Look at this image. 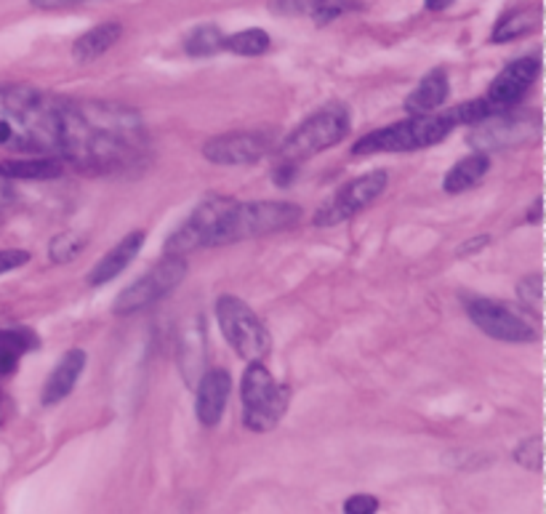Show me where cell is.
Listing matches in <instances>:
<instances>
[{
	"label": "cell",
	"mask_w": 546,
	"mask_h": 514,
	"mask_svg": "<svg viewBox=\"0 0 546 514\" xmlns=\"http://www.w3.org/2000/svg\"><path fill=\"white\" fill-rule=\"evenodd\" d=\"M187 274V262L184 256H166L160 259L152 270L141 274L139 280H134L112 304V312L120 317L137 314L141 309H149L152 304H158L160 299H166L173 288L184 280Z\"/></svg>",
	"instance_id": "ba28073f"
},
{
	"label": "cell",
	"mask_w": 546,
	"mask_h": 514,
	"mask_svg": "<svg viewBox=\"0 0 546 514\" xmlns=\"http://www.w3.org/2000/svg\"><path fill=\"white\" fill-rule=\"evenodd\" d=\"M230 203H232V198H219V195L205 198L203 203L190 213V219L166 241V253L184 256V253H192V251H201V248H211L213 227Z\"/></svg>",
	"instance_id": "7c38bea8"
},
{
	"label": "cell",
	"mask_w": 546,
	"mask_h": 514,
	"mask_svg": "<svg viewBox=\"0 0 546 514\" xmlns=\"http://www.w3.org/2000/svg\"><path fill=\"white\" fill-rule=\"evenodd\" d=\"M496 112L499 109L488 99H472V102H464L453 107V109H448V115H450V120L456 126H478L479 120H485V118L496 115Z\"/></svg>",
	"instance_id": "4316f807"
},
{
	"label": "cell",
	"mask_w": 546,
	"mask_h": 514,
	"mask_svg": "<svg viewBox=\"0 0 546 514\" xmlns=\"http://www.w3.org/2000/svg\"><path fill=\"white\" fill-rule=\"evenodd\" d=\"M346 134H349L346 107L344 104H325L323 109L309 115L307 120L283 141L277 155H280V160L296 166L307 158H314V155L336 147Z\"/></svg>",
	"instance_id": "8992f818"
},
{
	"label": "cell",
	"mask_w": 546,
	"mask_h": 514,
	"mask_svg": "<svg viewBox=\"0 0 546 514\" xmlns=\"http://www.w3.org/2000/svg\"><path fill=\"white\" fill-rule=\"evenodd\" d=\"M514 461L525 469H533V472H541L544 467V437L536 435L531 440H522L517 450H514Z\"/></svg>",
	"instance_id": "f1b7e54d"
},
{
	"label": "cell",
	"mask_w": 546,
	"mask_h": 514,
	"mask_svg": "<svg viewBox=\"0 0 546 514\" xmlns=\"http://www.w3.org/2000/svg\"><path fill=\"white\" fill-rule=\"evenodd\" d=\"M59 158L88 173H115L139 166L147 134L139 112L109 102L59 99Z\"/></svg>",
	"instance_id": "6da1fadb"
},
{
	"label": "cell",
	"mask_w": 546,
	"mask_h": 514,
	"mask_svg": "<svg viewBox=\"0 0 546 514\" xmlns=\"http://www.w3.org/2000/svg\"><path fill=\"white\" fill-rule=\"evenodd\" d=\"M539 75H541V59H539V57L514 59L512 65H507V67L493 77V83H490L485 99L493 104L499 112L512 109L514 104L520 102V99L531 91V86L536 83Z\"/></svg>",
	"instance_id": "5bb4252c"
},
{
	"label": "cell",
	"mask_w": 546,
	"mask_h": 514,
	"mask_svg": "<svg viewBox=\"0 0 546 514\" xmlns=\"http://www.w3.org/2000/svg\"><path fill=\"white\" fill-rule=\"evenodd\" d=\"M62 173H65V160L57 158V155H33V158L0 163V179L43 181V179H59Z\"/></svg>",
	"instance_id": "ffe728a7"
},
{
	"label": "cell",
	"mask_w": 546,
	"mask_h": 514,
	"mask_svg": "<svg viewBox=\"0 0 546 514\" xmlns=\"http://www.w3.org/2000/svg\"><path fill=\"white\" fill-rule=\"evenodd\" d=\"M482 245H488V238H478V241L461 245V248H458V256H472V253H475L478 248H482Z\"/></svg>",
	"instance_id": "836d02e7"
},
{
	"label": "cell",
	"mask_w": 546,
	"mask_h": 514,
	"mask_svg": "<svg viewBox=\"0 0 546 514\" xmlns=\"http://www.w3.org/2000/svg\"><path fill=\"white\" fill-rule=\"evenodd\" d=\"M270 152V139L259 131H235L208 139L203 158L216 166H253Z\"/></svg>",
	"instance_id": "4fadbf2b"
},
{
	"label": "cell",
	"mask_w": 546,
	"mask_h": 514,
	"mask_svg": "<svg viewBox=\"0 0 546 514\" xmlns=\"http://www.w3.org/2000/svg\"><path fill=\"white\" fill-rule=\"evenodd\" d=\"M386 181H389V176L384 171L363 173V176L346 181L336 195H331L323 206L317 208L314 224L317 227H334V224H342L346 219L357 216L360 211H366L384 195Z\"/></svg>",
	"instance_id": "30bf717a"
},
{
	"label": "cell",
	"mask_w": 546,
	"mask_h": 514,
	"mask_svg": "<svg viewBox=\"0 0 546 514\" xmlns=\"http://www.w3.org/2000/svg\"><path fill=\"white\" fill-rule=\"evenodd\" d=\"M541 208H544V200H541V198H536V203H533L531 213H528V221H531V224H539V221H541V216H544V213H541Z\"/></svg>",
	"instance_id": "e575fe53"
},
{
	"label": "cell",
	"mask_w": 546,
	"mask_h": 514,
	"mask_svg": "<svg viewBox=\"0 0 546 514\" xmlns=\"http://www.w3.org/2000/svg\"><path fill=\"white\" fill-rule=\"evenodd\" d=\"M344 512L346 514H376L378 512V501L374 496H352L344 501Z\"/></svg>",
	"instance_id": "4dcf8cb0"
},
{
	"label": "cell",
	"mask_w": 546,
	"mask_h": 514,
	"mask_svg": "<svg viewBox=\"0 0 546 514\" xmlns=\"http://www.w3.org/2000/svg\"><path fill=\"white\" fill-rule=\"evenodd\" d=\"M230 392H232V378L224 368H213L203 376L198 378V403H195V411H198V421L203 427H216L224 416L227 408V400H230Z\"/></svg>",
	"instance_id": "9a60e30c"
},
{
	"label": "cell",
	"mask_w": 546,
	"mask_h": 514,
	"mask_svg": "<svg viewBox=\"0 0 546 514\" xmlns=\"http://www.w3.org/2000/svg\"><path fill=\"white\" fill-rule=\"evenodd\" d=\"M299 219H302V208L296 203H285V200L238 203V200H232L213 227L211 248L248 241V238H264V235H273V232L299 224Z\"/></svg>",
	"instance_id": "3957f363"
},
{
	"label": "cell",
	"mask_w": 546,
	"mask_h": 514,
	"mask_svg": "<svg viewBox=\"0 0 546 514\" xmlns=\"http://www.w3.org/2000/svg\"><path fill=\"white\" fill-rule=\"evenodd\" d=\"M0 120L11 128V149L27 155L59 152V99L40 94L33 86H0Z\"/></svg>",
	"instance_id": "7a4b0ae2"
},
{
	"label": "cell",
	"mask_w": 546,
	"mask_h": 514,
	"mask_svg": "<svg viewBox=\"0 0 546 514\" xmlns=\"http://www.w3.org/2000/svg\"><path fill=\"white\" fill-rule=\"evenodd\" d=\"M8 141H11V128L0 120V147H8Z\"/></svg>",
	"instance_id": "8d00e7d4"
},
{
	"label": "cell",
	"mask_w": 546,
	"mask_h": 514,
	"mask_svg": "<svg viewBox=\"0 0 546 514\" xmlns=\"http://www.w3.org/2000/svg\"><path fill=\"white\" fill-rule=\"evenodd\" d=\"M19 355H22V352H19L16 346L0 342V376H8V374L16 371V365H19Z\"/></svg>",
	"instance_id": "1f68e13d"
},
{
	"label": "cell",
	"mask_w": 546,
	"mask_h": 514,
	"mask_svg": "<svg viewBox=\"0 0 546 514\" xmlns=\"http://www.w3.org/2000/svg\"><path fill=\"white\" fill-rule=\"evenodd\" d=\"M349 8H355V0H273V11L283 16H307L317 25H328L339 19Z\"/></svg>",
	"instance_id": "d6986e66"
},
{
	"label": "cell",
	"mask_w": 546,
	"mask_h": 514,
	"mask_svg": "<svg viewBox=\"0 0 546 514\" xmlns=\"http://www.w3.org/2000/svg\"><path fill=\"white\" fill-rule=\"evenodd\" d=\"M541 25V8L539 5H525V8H512L510 14H504L499 19V25L493 27L490 40L493 43H510L517 37L536 33Z\"/></svg>",
	"instance_id": "603a6c76"
},
{
	"label": "cell",
	"mask_w": 546,
	"mask_h": 514,
	"mask_svg": "<svg viewBox=\"0 0 546 514\" xmlns=\"http://www.w3.org/2000/svg\"><path fill=\"white\" fill-rule=\"evenodd\" d=\"M517 296L525 304V309L533 312L536 320H541V309H544V277H541V272H533L528 274L525 280H520Z\"/></svg>",
	"instance_id": "484cf974"
},
{
	"label": "cell",
	"mask_w": 546,
	"mask_h": 514,
	"mask_svg": "<svg viewBox=\"0 0 546 514\" xmlns=\"http://www.w3.org/2000/svg\"><path fill=\"white\" fill-rule=\"evenodd\" d=\"M224 48V35L216 25H201L184 37V51L190 57H213Z\"/></svg>",
	"instance_id": "d4e9b609"
},
{
	"label": "cell",
	"mask_w": 546,
	"mask_h": 514,
	"mask_svg": "<svg viewBox=\"0 0 546 514\" xmlns=\"http://www.w3.org/2000/svg\"><path fill=\"white\" fill-rule=\"evenodd\" d=\"M273 46V37L259 30V27H251V30H240L235 35H224V48L238 54V57H262L267 54Z\"/></svg>",
	"instance_id": "cb8c5ba5"
},
{
	"label": "cell",
	"mask_w": 546,
	"mask_h": 514,
	"mask_svg": "<svg viewBox=\"0 0 546 514\" xmlns=\"http://www.w3.org/2000/svg\"><path fill=\"white\" fill-rule=\"evenodd\" d=\"M450 94V86H448V72L440 67L429 69L421 83L413 88L406 99V109L408 115H429V112H438Z\"/></svg>",
	"instance_id": "ac0fdd59"
},
{
	"label": "cell",
	"mask_w": 546,
	"mask_h": 514,
	"mask_svg": "<svg viewBox=\"0 0 546 514\" xmlns=\"http://www.w3.org/2000/svg\"><path fill=\"white\" fill-rule=\"evenodd\" d=\"M424 3H427L429 11H445L453 0H424Z\"/></svg>",
	"instance_id": "d590c367"
},
{
	"label": "cell",
	"mask_w": 546,
	"mask_h": 514,
	"mask_svg": "<svg viewBox=\"0 0 546 514\" xmlns=\"http://www.w3.org/2000/svg\"><path fill=\"white\" fill-rule=\"evenodd\" d=\"M240 395H242V424L245 429L259 435L273 432L291 403V386L280 384L262 365V360L248 363L240 384Z\"/></svg>",
	"instance_id": "5b68a950"
},
{
	"label": "cell",
	"mask_w": 546,
	"mask_h": 514,
	"mask_svg": "<svg viewBox=\"0 0 546 514\" xmlns=\"http://www.w3.org/2000/svg\"><path fill=\"white\" fill-rule=\"evenodd\" d=\"M5 198H8V192H5V184L0 181V206L5 203Z\"/></svg>",
	"instance_id": "74e56055"
},
{
	"label": "cell",
	"mask_w": 546,
	"mask_h": 514,
	"mask_svg": "<svg viewBox=\"0 0 546 514\" xmlns=\"http://www.w3.org/2000/svg\"><path fill=\"white\" fill-rule=\"evenodd\" d=\"M467 312L479 331L496 342L525 344L539 339V325L533 320H528V312H520L507 302L478 296V299L467 302Z\"/></svg>",
	"instance_id": "9c48e42d"
},
{
	"label": "cell",
	"mask_w": 546,
	"mask_h": 514,
	"mask_svg": "<svg viewBox=\"0 0 546 514\" xmlns=\"http://www.w3.org/2000/svg\"><path fill=\"white\" fill-rule=\"evenodd\" d=\"M30 262V251H22V248H5L0 251V274L11 272V270H19Z\"/></svg>",
	"instance_id": "f546056e"
},
{
	"label": "cell",
	"mask_w": 546,
	"mask_h": 514,
	"mask_svg": "<svg viewBox=\"0 0 546 514\" xmlns=\"http://www.w3.org/2000/svg\"><path fill=\"white\" fill-rule=\"evenodd\" d=\"M490 169V160H488V155L485 152H472V155H467V158H461L450 171L445 173V181H443V190L448 195H458V192H467V190H472L478 181H482V176L488 173Z\"/></svg>",
	"instance_id": "7402d4cb"
},
{
	"label": "cell",
	"mask_w": 546,
	"mask_h": 514,
	"mask_svg": "<svg viewBox=\"0 0 546 514\" xmlns=\"http://www.w3.org/2000/svg\"><path fill=\"white\" fill-rule=\"evenodd\" d=\"M86 371V352L83 349H69L62 355V360L57 363V368L46 378L40 403L43 406H57L67 397L69 392L75 389L77 378L83 376Z\"/></svg>",
	"instance_id": "e0dca14e"
},
{
	"label": "cell",
	"mask_w": 546,
	"mask_h": 514,
	"mask_svg": "<svg viewBox=\"0 0 546 514\" xmlns=\"http://www.w3.org/2000/svg\"><path fill=\"white\" fill-rule=\"evenodd\" d=\"M456 123L448 112H429V115H410L408 120L376 128L371 134L355 141L352 155H376V152H413L443 141Z\"/></svg>",
	"instance_id": "277c9868"
},
{
	"label": "cell",
	"mask_w": 546,
	"mask_h": 514,
	"mask_svg": "<svg viewBox=\"0 0 546 514\" xmlns=\"http://www.w3.org/2000/svg\"><path fill=\"white\" fill-rule=\"evenodd\" d=\"M123 35V25L120 22H102L97 27H91L88 33H83L75 43H72V59L75 62H94L104 57Z\"/></svg>",
	"instance_id": "44dd1931"
},
{
	"label": "cell",
	"mask_w": 546,
	"mask_h": 514,
	"mask_svg": "<svg viewBox=\"0 0 546 514\" xmlns=\"http://www.w3.org/2000/svg\"><path fill=\"white\" fill-rule=\"evenodd\" d=\"M35 8H43V11H62V8H75V5H83L88 0H30Z\"/></svg>",
	"instance_id": "d6a6232c"
},
{
	"label": "cell",
	"mask_w": 546,
	"mask_h": 514,
	"mask_svg": "<svg viewBox=\"0 0 546 514\" xmlns=\"http://www.w3.org/2000/svg\"><path fill=\"white\" fill-rule=\"evenodd\" d=\"M83 248H86V238L75 235V232H62L48 242V259L54 264H67Z\"/></svg>",
	"instance_id": "83f0119b"
},
{
	"label": "cell",
	"mask_w": 546,
	"mask_h": 514,
	"mask_svg": "<svg viewBox=\"0 0 546 514\" xmlns=\"http://www.w3.org/2000/svg\"><path fill=\"white\" fill-rule=\"evenodd\" d=\"M541 134V118L539 115H512L510 109L496 112L485 120H479L475 131L469 134V144L488 152V149H504V147H520L528 144Z\"/></svg>",
	"instance_id": "8fae6325"
},
{
	"label": "cell",
	"mask_w": 546,
	"mask_h": 514,
	"mask_svg": "<svg viewBox=\"0 0 546 514\" xmlns=\"http://www.w3.org/2000/svg\"><path fill=\"white\" fill-rule=\"evenodd\" d=\"M216 320L219 328L224 334V339L230 342V346L238 352V357H242L245 363L262 360L270 355L273 349V336L267 331V325L262 323V317L248 307L238 296H219L216 302Z\"/></svg>",
	"instance_id": "52a82bcc"
},
{
	"label": "cell",
	"mask_w": 546,
	"mask_h": 514,
	"mask_svg": "<svg viewBox=\"0 0 546 514\" xmlns=\"http://www.w3.org/2000/svg\"><path fill=\"white\" fill-rule=\"evenodd\" d=\"M144 241H147V232H144V230H134V232H129L123 241L115 242V245L104 253L102 259L91 267V272H88V277H86L88 285L99 288V285L112 283L120 272H126L129 264L137 259V253L141 251Z\"/></svg>",
	"instance_id": "2e32d148"
}]
</instances>
